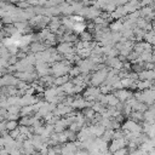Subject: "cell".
<instances>
[{"instance_id": "6da1fadb", "label": "cell", "mask_w": 155, "mask_h": 155, "mask_svg": "<svg viewBox=\"0 0 155 155\" xmlns=\"http://www.w3.org/2000/svg\"><path fill=\"white\" fill-rule=\"evenodd\" d=\"M124 128L127 131V132H140L142 128L139 125H137L136 121H127L125 125H124Z\"/></svg>"}, {"instance_id": "7a4b0ae2", "label": "cell", "mask_w": 155, "mask_h": 155, "mask_svg": "<svg viewBox=\"0 0 155 155\" xmlns=\"http://www.w3.org/2000/svg\"><path fill=\"white\" fill-rule=\"evenodd\" d=\"M90 131L92 133V136L94 137H101L104 134L105 130H104V126L103 125H96V126H91L90 127Z\"/></svg>"}, {"instance_id": "3957f363", "label": "cell", "mask_w": 155, "mask_h": 155, "mask_svg": "<svg viewBox=\"0 0 155 155\" xmlns=\"http://www.w3.org/2000/svg\"><path fill=\"white\" fill-rule=\"evenodd\" d=\"M17 126H18V124H17V121H16V120H8V121H7V124H6V128H7V131H8V132H11V131L16 130V128H17Z\"/></svg>"}, {"instance_id": "277c9868", "label": "cell", "mask_w": 155, "mask_h": 155, "mask_svg": "<svg viewBox=\"0 0 155 155\" xmlns=\"http://www.w3.org/2000/svg\"><path fill=\"white\" fill-rule=\"evenodd\" d=\"M128 96H130V93H128L127 91L121 90V91H119V92H117V97H119V99H120V101H125V99H127V98H128Z\"/></svg>"}, {"instance_id": "5b68a950", "label": "cell", "mask_w": 155, "mask_h": 155, "mask_svg": "<svg viewBox=\"0 0 155 155\" xmlns=\"http://www.w3.org/2000/svg\"><path fill=\"white\" fill-rule=\"evenodd\" d=\"M128 154H130V151L127 148H121L114 153V155H128Z\"/></svg>"}, {"instance_id": "8992f818", "label": "cell", "mask_w": 155, "mask_h": 155, "mask_svg": "<svg viewBox=\"0 0 155 155\" xmlns=\"http://www.w3.org/2000/svg\"><path fill=\"white\" fill-rule=\"evenodd\" d=\"M108 103L110 104V105H116L117 104V98L115 97V96H108Z\"/></svg>"}, {"instance_id": "52a82bcc", "label": "cell", "mask_w": 155, "mask_h": 155, "mask_svg": "<svg viewBox=\"0 0 155 155\" xmlns=\"http://www.w3.org/2000/svg\"><path fill=\"white\" fill-rule=\"evenodd\" d=\"M58 50L61 52H68L69 51V45L68 44H62V45L58 46Z\"/></svg>"}, {"instance_id": "ba28073f", "label": "cell", "mask_w": 155, "mask_h": 155, "mask_svg": "<svg viewBox=\"0 0 155 155\" xmlns=\"http://www.w3.org/2000/svg\"><path fill=\"white\" fill-rule=\"evenodd\" d=\"M128 155H145L144 154V151L142 150V149H136V150H133V151H130V154Z\"/></svg>"}, {"instance_id": "9c48e42d", "label": "cell", "mask_w": 155, "mask_h": 155, "mask_svg": "<svg viewBox=\"0 0 155 155\" xmlns=\"http://www.w3.org/2000/svg\"><path fill=\"white\" fill-rule=\"evenodd\" d=\"M149 86H150V82H149V81H143V82H139V84H138V87H139L140 90L147 88V87H149Z\"/></svg>"}, {"instance_id": "30bf717a", "label": "cell", "mask_w": 155, "mask_h": 155, "mask_svg": "<svg viewBox=\"0 0 155 155\" xmlns=\"http://www.w3.org/2000/svg\"><path fill=\"white\" fill-rule=\"evenodd\" d=\"M65 81H67V78H65V76H63V78L57 79V80H56V84H59V85H61V84H64Z\"/></svg>"}, {"instance_id": "8fae6325", "label": "cell", "mask_w": 155, "mask_h": 155, "mask_svg": "<svg viewBox=\"0 0 155 155\" xmlns=\"http://www.w3.org/2000/svg\"><path fill=\"white\" fill-rule=\"evenodd\" d=\"M145 155H155V148H153V149H150L149 151H147Z\"/></svg>"}]
</instances>
